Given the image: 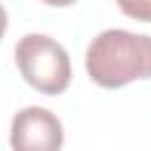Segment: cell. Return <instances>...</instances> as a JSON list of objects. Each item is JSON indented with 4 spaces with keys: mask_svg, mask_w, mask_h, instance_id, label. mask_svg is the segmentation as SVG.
<instances>
[{
    "mask_svg": "<svg viewBox=\"0 0 151 151\" xmlns=\"http://www.w3.org/2000/svg\"><path fill=\"white\" fill-rule=\"evenodd\" d=\"M40 2H45V5H50V7H68V5H73V2H78V0H40Z\"/></svg>",
    "mask_w": 151,
    "mask_h": 151,
    "instance_id": "obj_5",
    "label": "cell"
},
{
    "mask_svg": "<svg viewBox=\"0 0 151 151\" xmlns=\"http://www.w3.org/2000/svg\"><path fill=\"white\" fill-rule=\"evenodd\" d=\"M9 142L17 151H57L64 144V127L52 111L26 106L12 120Z\"/></svg>",
    "mask_w": 151,
    "mask_h": 151,
    "instance_id": "obj_3",
    "label": "cell"
},
{
    "mask_svg": "<svg viewBox=\"0 0 151 151\" xmlns=\"http://www.w3.org/2000/svg\"><path fill=\"white\" fill-rule=\"evenodd\" d=\"M87 76L106 90L151 78V35L123 28L101 31L85 52Z\"/></svg>",
    "mask_w": 151,
    "mask_h": 151,
    "instance_id": "obj_1",
    "label": "cell"
},
{
    "mask_svg": "<svg viewBox=\"0 0 151 151\" xmlns=\"http://www.w3.org/2000/svg\"><path fill=\"white\" fill-rule=\"evenodd\" d=\"M21 78L42 94H61L71 83V59L61 42L45 33H26L14 47Z\"/></svg>",
    "mask_w": 151,
    "mask_h": 151,
    "instance_id": "obj_2",
    "label": "cell"
},
{
    "mask_svg": "<svg viewBox=\"0 0 151 151\" xmlns=\"http://www.w3.org/2000/svg\"><path fill=\"white\" fill-rule=\"evenodd\" d=\"M120 12L137 21H151V0H116Z\"/></svg>",
    "mask_w": 151,
    "mask_h": 151,
    "instance_id": "obj_4",
    "label": "cell"
}]
</instances>
